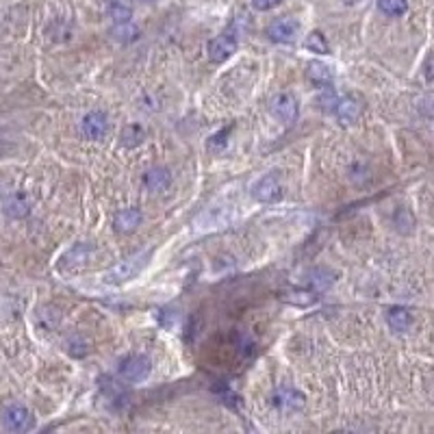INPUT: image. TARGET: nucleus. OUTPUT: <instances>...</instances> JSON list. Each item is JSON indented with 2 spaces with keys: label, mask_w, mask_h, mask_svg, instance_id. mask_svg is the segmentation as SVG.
<instances>
[{
  "label": "nucleus",
  "mask_w": 434,
  "mask_h": 434,
  "mask_svg": "<svg viewBox=\"0 0 434 434\" xmlns=\"http://www.w3.org/2000/svg\"><path fill=\"white\" fill-rule=\"evenodd\" d=\"M148 259H150V252H139V255H133L129 259H124L122 263H118L115 267H111L102 276V280L106 284H124L133 280L139 271L148 265Z\"/></svg>",
  "instance_id": "f257e3e1"
},
{
  "label": "nucleus",
  "mask_w": 434,
  "mask_h": 434,
  "mask_svg": "<svg viewBox=\"0 0 434 434\" xmlns=\"http://www.w3.org/2000/svg\"><path fill=\"white\" fill-rule=\"evenodd\" d=\"M150 358L141 356V354H131L126 356L120 367H118V373L122 380H126V383H143L148 376H150Z\"/></svg>",
  "instance_id": "f03ea898"
},
{
  "label": "nucleus",
  "mask_w": 434,
  "mask_h": 434,
  "mask_svg": "<svg viewBox=\"0 0 434 434\" xmlns=\"http://www.w3.org/2000/svg\"><path fill=\"white\" fill-rule=\"evenodd\" d=\"M3 426L9 432H29L35 426V417L24 404H9L3 410Z\"/></svg>",
  "instance_id": "7ed1b4c3"
},
{
  "label": "nucleus",
  "mask_w": 434,
  "mask_h": 434,
  "mask_svg": "<svg viewBox=\"0 0 434 434\" xmlns=\"http://www.w3.org/2000/svg\"><path fill=\"white\" fill-rule=\"evenodd\" d=\"M252 198H255L257 202H263V204H271V202H278L282 198V185L276 174H267L263 178H259L255 185H252Z\"/></svg>",
  "instance_id": "20e7f679"
},
{
  "label": "nucleus",
  "mask_w": 434,
  "mask_h": 434,
  "mask_svg": "<svg viewBox=\"0 0 434 434\" xmlns=\"http://www.w3.org/2000/svg\"><path fill=\"white\" fill-rule=\"evenodd\" d=\"M89 255H92V246H89V243H77V246H72L65 252V257L61 259L59 269L65 271V274H77V271H81L87 265Z\"/></svg>",
  "instance_id": "39448f33"
},
{
  "label": "nucleus",
  "mask_w": 434,
  "mask_h": 434,
  "mask_svg": "<svg viewBox=\"0 0 434 434\" xmlns=\"http://www.w3.org/2000/svg\"><path fill=\"white\" fill-rule=\"evenodd\" d=\"M209 59L213 63H224L226 59H230L234 52H237V40L232 35H217L213 38L207 46Z\"/></svg>",
  "instance_id": "423d86ee"
},
{
  "label": "nucleus",
  "mask_w": 434,
  "mask_h": 434,
  "mask_svg": "<svg viewBox=\"0 0 434 434\" xmlns=\"http://www.w3.org/2000/svg\"><path fill=\"white\" fill-rule=\"evenodd\" d=\"M81 133L89 141H100L108 133V120L102 111L87 113L81 122Z\"/></svg>",
  "instance_id": "0eeeda50"
},
{
  "label": "nucleus",
  "mask_w": 434,
  "mask_h": 434,
  "mask_svg": "<svg viewBox=\"0 0 434 434\" xmlns=\"http://www.w3.org/2000/svg\"><path fill=\"white\" fill-rule=\"evenodd\" d=\"M271 113L284 124H294L300 113L298 100L291 94H278L274 100H271Z\"/></svg>",
  "instance_id": "6e6552de"
},
{
  "label": "nucleus",
  "mask_w": 434,
  "mask_h": 434,
  "mask_svg": "<svg viewBox=\"0 0 434 434\" xmlns=\"http://www.w3.org/2000/svg\"><path fill=\"white\" fill-rule=\"evenodd\" d=\"M298 31H300V26L294 17H280V20L269 24L267 35H269V40H274L278 44H291L296 40Z\"/></svg>",
  "instance_id": "1a4fd4ad"
},
{
  "label": "nucleus",
  "mask_w": 434,
  "mask_h": 434,
  "mask_svg": "<svg viewBox=\"0 0 434 434\" xmlns=\"http://www.w3.org/2000/svg\"><path fill=\"white\" fill-rule=\"evenodd\" d=\"M332 113L337 115V120L341 124H352L360 118V113H363V104H360V100L354 96H343L337 100Z\"/></svg>",
  "instance_id": "9d476101"
},
{
  "label": "nucleus",
  "mask_w": 434,
  "mask_h": 434,
  "mask_svg": "<svg viewBox=\"0 0 434 434\" xmlns=\"http://www.w3.org/2000/svg\"><path fill=\"white\" fill-rule=\"evenodd\" d=\"M274 406L280 410H298L304 406V395L294 387H282L274 393Z\"/></svg>",
  "instance_id": "9b49d317"
},
{
  "label": "nucleus",
  "mask_w": 434,
  "mask_h": 434,
  "mask_svg": "<svg viewBox=\"0 0 434 434\" xmlns=\"http://www.w3.org/2000/svg\"><path fill=\"white\" fill-rule=\"evenodd\" d=\"M387 323L393 332H408L412 326V313L404 306H393L387 313Z\"/></svg>",
  "instance_id": "f8f14e48"
},
{
  "label": "nucleus",
  "mask_w": 434,
  "mask_h": 434,
  "mask_svg": "<svg viewBox=\"0 0 434 434\" xmlns=\"http://www.w3.org/2000/svg\"><path fill=\"white\" fill-rule=\"evenodd\" d=\"M306 77H309V81H311L315 87H319V89L332 87V79H335L330 65L319 63V61L309 63V70H306Z\"/></svg>",
  "instance_id": "ddd939ff"
},
{
  "label": "nucleus",
  "mask_w": 434,
  "mask_h": 434,
  "mask_svg": "<svg viewBox=\"0 0 434 434\" xmlns=\"http://www.w3.org/2000/svg\"><path fill=\"white\" fill-rule=\"evenodd\" d=\"M139 224H141V211L139 209H124L115 215V220H113L115 230L124 232V234L133 232Z\"/></svg>",
  "instance_id": "4468645a"
},
{
  "label": "nucleus",
  "mask_w": 434,
  "mask_h": 434,
  "mask_svg": "<svg viewBox=\"0 0 434 434\" xmlns=\"http://www.w3.org/2000/svg\"><path fill=\"white\" fill-rule=\"evenodd\" d=\"M143 183H146V187L150 191H166L172 183V174L166 168H154V170L146 172Z\"/></svg>",
  "instance_id": "2eb2a0df"
},
{
  "label": "nucleus",
  "mask_w": 434,
  "mask_h": 434,
  "mask_svg": "<svg viewBox=\"0 0 434 434\" xmlns=\"http://www.w3.org/2000/svg\"><path fill=\"white\" fill-rule=\"evenodd\" d=\"M31 211V204L26 200V195L24 193H13L7 198V202H5V213L9 217H13V220H22V217H26Z\"/></svg>",
  "instance_id": "dca6fc26"
},
{
  "label": "nucleus",
  "mask_w": 434,
  "mask_h": 434,
  "mask_svg": "<svg viewBox=\"0 0 434 434\" xmlns=\"http://www.w3.org/2000/svg\"><path fill=\"white\" fill-rule=\"evenodd\" d=\"M143 137H146V133H143L139 124H126L122 129V135H120V143L124 148H137L143 141Z\"/></svg>",
  "instance_id": "f3484780"
},
{
  "label": "nucleus",
  "mask_w": 434,
  "mask_h": 434,
  "mask_svg": "<svg viewBox=\"0 0 434 434\" xmlns=\"http://www.w3.org/2000/svg\"><path fill=\"white\" fill-rule=\"evenodd\" d=\"M108 15L113 17L115 24H120V22H131V17H133V5H131V0H111V3H108Z\"/></svg>",
  "instance_id": "a211bd4d"
},
{
  "label": "nucleus",
  "mask_w": 434,
  "mask_h": 434,
  "mask_svg": "<svg viewBox=\"0 0 434 434\" xmlns=\"http://www.w3.org/2000/svg\"><path fill=\"white\" fill-rule=\"evenodd\" d=\"M304 48L315 52V54H330V46H328V42H326L323 33H319V31H313V33L306 35Z\"/></svg>",
  "instance_id": "6ab92c4d"
},
{
  "label": "nucleus",
  "mask_w": 434,
  "mask_h": 434,
  "mask_svg": "<svg viewBox=\"0 0 434 434\" xmlns=\"http://www.w3.org/2000/svg\"><path fill=\"white\" fill-rule=\"evenodd\" d=\"M111 35H113L118 42L129 44V42H135L139 38V29L135 24H131V22H120V24L113 26Z\"/></svg>",
  "instance_id": "aec40b11"
},
{
  "label": "nucleus",
  "mask_w": 434,
  "mask_h": 434,
  "mask_svg": "<svg viewBox=\"0 0 434 434\" xmlns=\"http://www.w3.org/2000/svg\"><path fill=\"white\" fill-rule=\"evenodd\" d=\"M335 278L328 269H315L313 271V276H311V289L317 294H323V291H328V289L332 287Z\"/></svg>",
  "instance_id": "412c9836"
},
{
  "label": "nucleus",
  "mask_w": 434,
  "mask_h": 434,
  "mask_svg": "<svg viewBox=\"0 0 434 434\" xmlns=\"http://www.w3.org/2000/svg\"><path fill=\"white\" fill-rule=\"evenodd\" d=\"M378 9L389 17H400L408 11L406 0H378Z\"/></svg>",
  "instance_id": "4be33fe9"
},
{
  "label": "nucleus",
  "mask_w": 434,
  "mask_h": 434,
  "mask_svg": "<svg viewBox=\"0 0 434 434\" xmlns=\"http://www.w3.org/2000/svg\"><path fill=\"white\" fill-rule=\"evenodd\" d=\"M230 131H232V126H228V129H222L220 133H215V135L209 139L207 148H209L211 152H222V150H226V146H228V135H230Z\"/></svg>",
  "instance_id": "5701e85b"
},
{
  "label": "nucleus",
  "mask_w": 434,
  "mask_h": 434,
  "mask_svg": "<svg viewBox=\"0 0 434 434\" xmlns=\"http://www.w3.org/2000/svg\"><path fill=\"white\" fill-rule=\"evenodd\" d=\"M337 100H339V96H337V92H335L332 87H326V89H323V94L319 96V104H321L323 111H332L335 104H337Z\"/></svg>",
  "instance_id": "b1692460"
},
{
  "label": "nucleus",
  "mask_w": 434,
  "mask_h": 434,
  "mask_svg": "<svg viewBox=\"0 0 434 434\" xmlns=\"http://www.w3.org/2000/svg\"><path fill=\"white\" fill-rule=\"evenodd\" d=\"M315 294L313 291H298V294H291V296H287L284 300L287 302H291V304H298V306H309L315 302Z\"/></svg>",
  "instance_id": "393cba45"
},
{
  "label": "nucleus",
  "mask_w": 434,
  "mask_h": 434,
  "mask_svg": "<svg viewBox=\"0 0 434 434\" xmlns=\"http://www.w3.org/2000/svg\"><path fill=\"white\" fill-rule=\"evenodd\" d=\"M67 352L74 354V356H83L87 352V346L83 341H79V339H70L67 341Z\"/></svg>",
  "instance_id": "a878e982"
},
{
  "label": "nucleus",
  "mask_w": 434,
  "mask_h": 434,
  "mask_svg": "<svg viewBox=\"0 0 434 434\" xmlns=\"http://www.w3.org/2000/svg\"><path fill=\"white\" fill-rule=\"evenodd\" d=\"M282 3V0H252V7H255L257 11H269L274 9Z\"/></svg>",
  "instance_id": "bb28decb"
},
{
  "label": "nucleus",
  "mask_w": 434,
  "mask_h": 434,
  "mask_svg": "<svg viewBox=\"0 0 434 434\" xmlns=\"http://www.w3.org/2000/svg\"><path fill=\"white\" fill-rule=\"evenodd\" d=\"M426 81H428V83L432 81V72H430V57L426 59Z\"/></svg>",
  "instance_id": "cd10ccee"
}]
</instances>
